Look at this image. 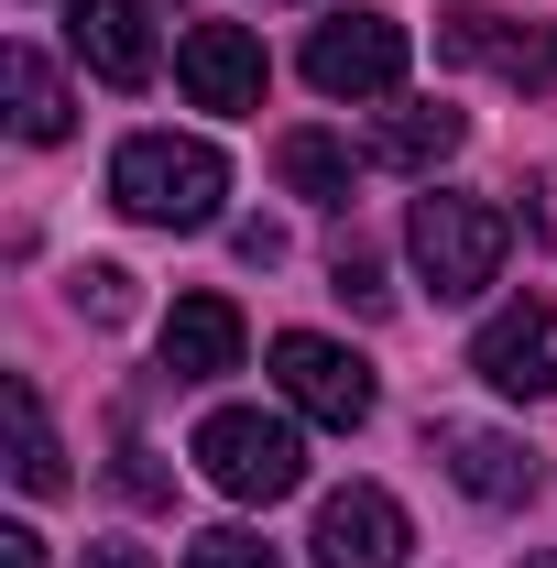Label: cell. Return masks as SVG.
<instances>
[{"label": "cell", "mask_w": 557, "mask_h": 568, "mask_svg": "<svg viewBox=\"0 0 557 568\" xmlns=\"http://www.w3.org/2000/svg\"><path fill=\"white\" fill-rule=\"evenodd\" d=\"M67 44H77V67L110 77V88H142V77H153L142 0H67Z\"/></svg>", "instance_id": "7c38bea8"}, {"label": "cell", "mask_w": 557, "mask_h": 568, "mask_svg": "<svg viewBox=\"0 0 557 568\" xmlns=\"http://www.w3.org/2000/svg\"><path fill=\"white\" fill-rule=\"evenodd\" d=\"M110 493H121V503H164V493H175V470H164L153 448H121V459H110Z\"/></svg>", "instance_id": "ffe728a7"}, {"label": "cell", "mask_w": 557, "mask_h": 568, "mask_svg": "<svg viewBox=\"0 0 557 568\" xmlns=\"http://www.w3.org/2000/svg\"><path fill=\"white\" fill-rule=\"evenodd\" d=\"M459 142H470V121H459L448 99H405V110H383V121H372L361 153H372V164H394V175H437Z\"/></svg>", "instance_id": "4fadbf2b"}, {"label": "cell", "mask_w": 557, "mask_h": 568, "mask_svg": "<svg viewBox=\"0 0 557 568\" xmlns=\"http://www.w3.org/2000/svg\"><path fill=\"white\" fill-rule=\"evenodd\" d=\"M317 568H405V547H416V525H405V503L383 493V481H350V493L317 503Z\"/></svg>", "instance_id": "ba28073f"}, {"label": "cell", "mask_w": 557, "mask_h": 568, "mask_svg": "<svg viewBox=\"0 0 557 568\" xmlns=\"http://www.w3.org/2000/svg\"><path fill=\"white\" fill-rule=\"evenodd\" d=\"M175 88L198 99V110H263V44L241 33V22H198L186 44H175Z\"/></svg>", "instance_id": "30bf717a"}, {"label": "cell", "mask_w": 557, "mask_h": 568, "mask_svg": "<svg viewBox=\"0 0 557 568\" xmlns=\"http://www.w3.org/2000/svg\"><path fill=\"white\" fill-rule=\"evenodd\" d=\"M328 284H340V306H361V317H394V284H383V252L372 241H340L328 252Z\"/></svg>", "instance_id": "e0dca14e"}, {"label": "cell", "mask_w": 557, "mask_h": 568, "mask_svg": "<svg viewBox=\"0 0 557 568\" xmlns=\"http://www.w3.org/2000/svg\"><path fill=\"white\" fill-rule=\"evenodd\" d=\"M525 568H557V558H525Z\"/></svg>", "instance_id": "cb8c5ba5"}, {"label": "cell", "mask_w": 557, "mask_h": 568, "mask_svg": "<svg viewBox=\"0 0 557 568\" xmlns=\"http://www.w3.org/2000/svg\"><path fill=\"white\" fill-rule=\"evenodd\" d=\"M0 426H11V481H22V493H67V448H55L33 383H0Z\"/></svg>", "instance_id": "9a60e30c"}, {"label": "cell", "mask_w": 557, "mask_h": 568, "mask_svg": "<svg viewBox=\"0 0 557 568\" xmlns=\"http://www.w3.org/2000/svg\"><path fill=\"white\" fill-rule=\"evenodd\" d=\"M426 448H437V470L459 481L470 503H536V481H547V459L525 448V437H503V426H426Z\"/></svg>", "instance_id": "9c48e42d"}, {"label": "cell", "mask_w": 557, "mask_h": 568, "mask_svg": "<svg viewBox=\"0 0 557 568\" xmlns=\"http://www.w3.org/2000/svg\"><path fill=\"white\" fill-rule=\"evenodd\" d=\"M0 568H44V536L33 525H0Z\"/></svg>", "instance_id": "7402d4cb"}, {"label": "cell", "mask_w": 557, "mask_h": 568, "mask_svg": "<svg viewBox=\"0 0 557 568\" xmlns=\"http://www.w3.org/2000/svg\"><path fill=\"white\" fill-rule=\"evenodd\" d=\"M110 197H121L142 230H209L219 197H230V164H219V142L132 132L121 153H110Z\"/></svg>", "instance_id": "6da1fadb"}, {"label": "cell", "mask_w": 557, "mask_h": 568, "mask_svg": "<svg viewBox=\"0 0 557 568\" xmlns=\"http://www.w3.org/2000/svg\"><path fill=\"white\" fill-rule=\"evenodd\" d=\"M394 77H405V22H383V11H328L306 33V88L317 99H383Z\"/></svg>", "instance_id": "8992f818"}, {"label": "cell", "mask_w": 557, "mask_h": 568, "mask_svg": "<svg viewBox=\"0 0 557 568\" xmlns=\"http://www.w3.org/2000/svg\"><path fill=\"white\" fill-rule=\"evenodd\" d=\"M241 351H252V328H241L230 295H175V317H164V383H219V372H241Z\"/></svg>", "instance_id": "8fae6325"}, {"label": "cell", "mask_w": 557, "mask_h": 568, "mask_svg": "<svg viewBox=\"0 0 557 568\" xmlns=\"http://www.w3.org/2000/svg\"><path fill=\"white\" fill-rule=\"evenodd\" d=\"M0 88H11V132H22V142H67L77 99H67V77L44 67L33 44H11V55H0Z\"/></svg>", "instance_id": "5bb4252c"}, {"label": "cell", "mask_w": 557, "mask_h": 568, "mask_svg": "<svg viewBox=\"0 0 557 568\" xmlns=\"http://www.w3.org/2000/svg\"><path fill=\"white\" fill-rule=\"evenodd\" d=\"M470 372H482L503 405H536L557 383V328H547V295H514V306H492L482 339H470Z\"/></svg>", "instance_id": "52a82bcc"}, {"label": "cell", "mask_w": 557, "mask_h": 568, "mask_svg": "<svg viewBox=\"0 0 557 568\" xmlns=\"http://www.w3.org/2000/svg\"><path fill=\"white\" fill-rule=\"evenodd\" d=\"M230 241H241V263H284V230H274V219H241Z\"/></svg>", "instance_id": "44dd1931"}, {"label": "cell", "mask_w": 557, "mask_h": 568, "mask_svg": "<svg viewBox=\"0 0 557 568\" xmlns=\"http://www.w3.org/2000/svg\"><path fill=\"white\" fill-rule=\"evenodd\" d=\"M437 55L448 67H492V77H514L525 99H547L557 88V22H514V11H492V0H459V11H437Z\"/></svg>", "instance_id": "277c9868"}, {"label": "cell", "mask_w": 557, "mask_h": 568, "mask_svg": "<svg viewBox=\"0 0 557 568\" xmlns=\"http://www.w3.org/2000/svg\"><path fill=\"white\" fill-rule=\"evenodd\" d=\"M77 317L121 328V317H132V274H121V263H88V274H77Z\"/></svg>", "instance_id": "d6986e66"}, {"label": "cell", "mask_w": 557, "mask_h": 568, "mask_svg": "<svg viewBox=\"0 0 557 568\" xmlns=\"http://www.w3.org/2000/svg\"><path fill=\"white\" fill-rule=\"evenodd\" d=\"M274 175L295 186V197H317V209H350V142H328V132H284Z\"/></svg>", "instance_id": "2e32d148"}, {"label": "cell", "mask_w": 557, "mask_h": 568, "mask_svg": "<svg viewBox=\"0 0 557 568\" xmlns=\"http://www.w3.org/2000/svg\"><path fill=\"white\" fill-rule=\"evenodd\" d=\"M198 470H209L230 503H284L306 481V437L284 416H263V405H219V416L198 426Z\"/></svg>", "instance_id": "3957f363"}, {"label": "cell", "mask_w": 557, "mask_h": 568, "mask_svg": "<svg viewBox=\"0 0 557 568\" xmlns=\"http://www.w3.org/2000/svg\"><path fill=\"white\" fill-rule=\"evenodd\" d=\"M405 252H416V274H426L437 306H470L503 274V252H514V209H492V197H416Z\"/></svg>", "instance_id": "7a4b0ae2"}, {"label": "cell", "mask_w": 557, "mask_h": 568, "mask_svg": "<svg viewBox=\"0 0 557 568\" xmlns=\"http://www.w3.org/2000/svg\"><path fill=\"white\" fill-rule=\"evenodd\" d=\"M274 383H284V405L306 426H340V437L372 426V405H383V394H372V361L340 351V339H317V328H284L274 339Z\"/></svg>", "instance_id": "5b68a950"}, {"label": "cell", "mask_w": 557, "mask_h": 568, "mask_svg": "<svg viewBox=\"0 0 557 568\" xmlns=\"http://www.w3.org/2000/svg\"><path fill=\"white\" fill-rule=\"evenodd\" d=\"M88 568H153L142 547H88Z\"/></svg>", "instance_id": "603a6c76"}, {"label": "cell", "mask_w": 557, "mask_h": 568, "mask_svg": "<svg viewBox=\"0 0 557 568\" xmlns=\"http://www.w3.org/2000/svg\"><path fill=\"white\" fill-rule=\"evenodd\" d=\"M186 568H284V558L252 536V525H209V536L186 547Z\"/></svg>", "instance_id": "ac0fdd59"}]
</instances>
